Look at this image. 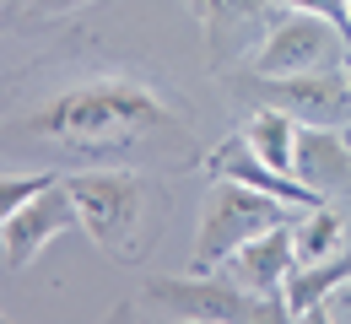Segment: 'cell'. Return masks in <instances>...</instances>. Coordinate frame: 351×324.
I'll return each instance as SVG.
<instances>
[{
    "label": "cell",
    "instance_id": "obj_1",
    "mask_svg": "<svg viewBox=\"0 0 351 324\" xmlns=\"http://www.w3.org/2000/svg\"><path fill=\"white\" fill-rule=\"evenodd\" d=\"M168 125V103L152 92V87H130V82H92L76 92L54 97L49 108H38L27 119L33 136L65 140V146H82V151H114L125 140L146 136Z\"/></svg>",
    "mask_w": 351,
    "mask_h": 324
},
{
    "label": "cell",
    "instance_id": "obj_2",
    "mask_svg": "<svg viewBox=\"0 0 351 324\" xmlns=\"http://www.w3.org/2000/svg\"><path fill=\"white\" fill-rule=\"evenodd\" d=\"M281 222H298V205L265 195V189H249L238 179H217L211 200H206V216H200V232H195V254L189 265L195 271H221L249 238L281 227Z\"/></svg>",
    "mask_w": 351,
    "mask_h": 324
},
{
    "label": "cell",
    "instance_id": "obj_3",
    "mask_svg": "<svg viewBox=\"0 0 351 324\" xmlns=\"http://www.w3.org/2000/svg\"><path fill=\"white\" fill-rule=\"evenodd\" d=\"M146 303L168 308L178 319L195 324H260V319H287L281 297H260L238 281H221L217 271H195V276H157L146 281Z\"/></svg>",
    "mask_w": 351,
    "mask_h": 324
},
{
    "label": "cell",
    "instance_id": "obj_4",
    "mask_svg": "<svg viewBox=\"0 0 351 324\" xmlns=\"http://www.w3.org/2000/svg\"><path fill=\"white\" fill-rule=\"evenodd\" d=\"M65 189H71V200L82 211V227L92 232V243L108 249L114 260H130L141 205H146V184L135 173H125V168H97V173L65 179Z\"/></svg>",
    "mask_w": 351,
    "mask_h": 324
},
{
    "label": "cell",
    "instance_id": "obj_5",
    "mask_svg": "<svg viewBox=\"0 0 351 324\" xmlns=\"http://www.w3.org/2000/svg\"><path fill=\"white\" fill-rule=\"evenodd\" d=\"M346 33L330 22V16H313V11H287L270 22L260 54H254V71L260 76H292V71H324V65H346Z\"/></svg>",
    "mask_w": 351,
    "mask_h": 324
},
{
    "label": "cell",
    "instance_id": "obj_6",
    "mask_svg": "<svg viewBox=\"0 0 351 324\" xmlns=\"http://www.w3.org/2000/svg\"><path fill=\"white\" fill-rule=\"evenodd\" d=\"M254 92H260V103L292 114L298 125H335V130H351V76H346V65L265 76Z\"/></svg>",
    "mask_w": 351,
    "mask_h": 324
},
{
    "label": "cell",
    "instance_id": "obj_7",
    "mask_svg": "<svg viewBox=\"0 0 351 324\" xmlns=\"http://www.w3.org/2000/svg\"><path fill=\"white\" fill-rule=\"evenodd\" d=\"M71 227H82V211H76L65 179H54V184H44L27 205H16V211L5 216V227H0L5 271H27L49 249V238H60V232H71Z\"/></svg>",
    "mask_w": 351,
    "mask_h": 324
},
{
    "label": "cell",
    "instance_id": "obj_8",
    "mask_svg": "<svg viewBox=\"0 0 351 324\" xmlns=\"http://www.w3.org/2000/svg\"><path fill=\"white\" fill-rule=\"evenodd\" d=\"M206 173H211V179H238V184H249V189H265V195H276V200H287V205H298V211L324 205V195H319V189H308L298 173L270 168V162H265V157H260V151H254L243 136L221 140L217 151L206 157Z\"/></svg>",
    "mask_w": 351,
    "mask_h": 324
},
{
    "label": "cell",
    "instance_id": "obj_9",
    "mask_svg": "<svg viewBox=\"0 0 351 324\" xmlns=\"http://www.w3.org/2000/svg\"><path fill=\"white\" fill-rule=\"evenodd\" d=\"M227 265H232V281H238V286H249V292H260V297H281L287 276L298 271V232H292V222L249 238Z\"/></svg>",
    "mask_w": 351,
    "mask_h": 324
},
{
    "label": "cell",
    "instance_id": "obj_10",
    "mask_svg": "<svg viewBox=\"0 0 351 324\" xmlns=\"http://www.w3.org/2000/svg\"><path fill=\"white\" fill-rule=\"evenodd\" d=\"M292 173L319 195H341V189L351 195V136L335 125H303Z\"/></svg>",
    "mask_w": 351,
    "mask_h": 324
},
{
    "label": "cell",
    "instance_id": "obj_11",
    "mask_svg": "<svg viewBox=\"0 0 351 324\" xmlns=\"http://www.w3.org/2000/svg\"><path fill=\"white\" fill-rule=\"evenodd\" d=\"M346 281H351V249H335V254H324V260H303V265L287 276V286H281L287 319H319L324 303H330Z\"/></svg>",
    "mask_w": 351,
    "mask_h": 324
},
{
    "label": "cell",
    "instance_id": "obj_12",
    "mask_svg": "<svg viewBox=\"0 0 351 324\" xmlns=\"http://www.w3.org/2000/svg\"><path fill=\"white\" fill-rule=\"evenodd\" d=\"M243 140L260 151L270 168L292 173V162H298V119H292V114H281V108L260 103V108L249 114V125H243Z\"/></svg>",
    "mask_w": 351,
    "mask_h": 324
},
{
    "label": "cell",
    "instance_id": "obj_13",
    "mask_svg": "<svg viewBox=\"0 0 351 324\" xmlns=\"http://www.w3.org/2000/svg\"><path fill=\"white\" fill-rule=\"evenodd\" d=\"M270 0H200V16H206V38H211V60L232 54V44L243 38V27L260 16Z\"/></svg>",
    "mask_w": 351,
    "mask_h": 324
},
{
    "label": "cell",
    "instance_id": "obj_14",
    "mask_svg": "<svg viewBox=\"0 0 351 324\" xmlns=\"http://www.w3.org/2000/svg\"><path fill=\"white\" fill-rule=\"evenodd\" d=\"M292 232H298V265H303V260H324V254L341 249V216H335L330 205L303 211V222H292Z\"/></svg>",
    "mask_w": 351,
    "mask_h": 324
},
{
    "label": "cell",
    "instance_id": "obj_15",
    "mask_svg": "<svg viewBox=\"0 0 351 324\" xmlns=\"http://www.w3.org/2000/svg\"><path fill=\"white\" fill-rule=\"evenodd\" d=\"M44 184H54L49 173H27V179H0V227H5V216H11L16 205H27V200H33V195H38Z\"/></svg>",
    "mask_w": 351,
    "mask_h": 324
},
{
    "label": "cell",
    "instance_id": "obj_16",
    "mask_svg": "<svg viewBox=\"0 0 351 324\" xmlns=\"http://www.w3.org/2000/svg\"><path fill=\"white\" fill-rule=\"evenodd\" d=\"M281 11H313V16H330L341 33L351 38V0H270Z\"/></svg>",
    "mask_w": 351,
    "mask_h": 324
},
{
    "label": "cell",
    "instance_id": "obj_17",
    "mask_svg": "<svg viewBox=\"0 0 351 324\" xmlns=\"http://www.w3.org/2000/svg\"><path fill=\"white\" fill-rule=\"evenodd\" d=\"M76 5H87V0H33L38 16H65V11H76Z\"/></svg>",
    "mask_w": 351,
    "mask_h": 324
},
{
    "label": "cell",
    "instance_id": "obj_18",
    "mask_svg": "<svg viewBox=\"0 0 351 324\" xmlns=\"http://www.w3.org/2000/svg\"><path fill=\"white\" fill-rule=\"evenodd\" d=\"M341 297H346V303H351V281H346V286H341Z\"/></svg>",
    "mask_w": 351,
    "mask_h": 324
},
{
    "label": "cell",
    "instance_id": "obj_19",
    "mask_svg": "<svg viewBox=\"0 0 351 324\" xmlns=\"http://www.w3.org/2000/svg\"><path fill=\"white\" fill-rule=\"evenodd\" d=\"M346 76H351V71H346Z\"/></svg>",
    "mask_w": 351,
    "mask_h": 324
}]
</instances>
